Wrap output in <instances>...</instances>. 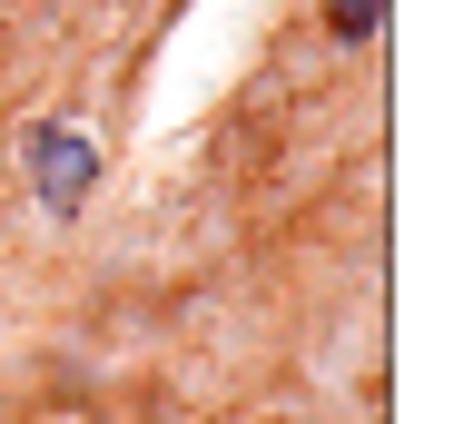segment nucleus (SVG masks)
I'll list each match as a JSON object with an SVG mask.
<instances>
[{
    "label": "nucleus",
    "instance_id": "f257e3e1",
    "mask_svg": "<svg viewBox=\"0 0 464 424\" xmlns=\"http://www.w3.org/2000/svg\"><path fill=\"white\" fill-rule=\"evenodd\" d=\"M20 169H30V198H40V217H50V227H70V217L99 198V178H109V149L90 139V119H80V109H50V119H30V139H20Z\"/></svg>",
    "mask_w": 464,
    "mask_h": 424
},
{
    "label": "nucleus",
    "instance_id": "f03ea898",
    "mask_svg": "<svg viewBox=\"0 0 464 424\" xmlns=\"http://www.w3.org/2000/svg\"><path fill=\"white\" fill-rule=\"evenodd\" d=\"M385 10L395 0H316V30H326V50H375L385 40Z\"/></svg>",
    "mask_w": 464,
    "mask_h": 424
}]
</instances>
